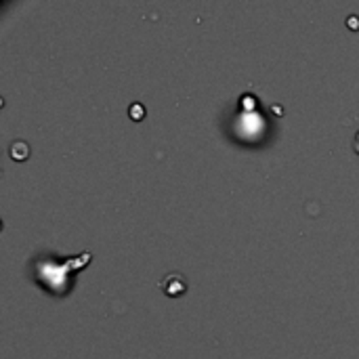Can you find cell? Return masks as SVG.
<instances>
[{
  "mask_svg": "<svg viewBox=\"0 0 359 359\" xmlns=\"http://www.w3.org/2000/svg\"><path fill=\"white\" fill-rule=\"evenodd\" d=\"M135 114H137V116H139V120H141V116H143V109H141L139 105H137V107L133 105V107H130V116L135 118Z\"/></svg>",
  "mask_w": 359,
  "mask_h": 359,
  "instance_id": "cell-2",
  "label": "cell"
},
{
  "mask_svg": "<svg viewBox=\"0 0 359 359\" xmlns=\"http://www.w3.org/2000/svg\"><path fill=\"white\" fill-rule=\"evenodd\" d=\"M162 290H164V294H168V297H172V299H177V297H181L185 290H187V282H185V278L183 276H179V273H170L168 278H164L162 280Z\"/></svg>",
  "mask_w": 359,
  "mask_h": 359,
  "instance_id": "cell-1",
  "label": "cell"
},
{
  "mask_svg": "<svg viewBox=\"0 0 359 359\" xmlns=\"http://www.w3.org/2000/svg\"><path fill=\"white\" fill-rule=\"evenodd\" d=\"M353 147H355V151L359 154V133L355 135V141H353Z\"/></svg>",
  "mask_w": 359,
  "mask_h": 359,
  "instance_id": "cell-3",
  "label": "cell"
}]
</instances>
